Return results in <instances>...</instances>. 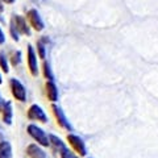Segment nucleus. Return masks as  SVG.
Wrapping results in <instances>:
<instances>
[{"mask_svg":"<svg viewBox=\"0 0 158 158\" xmlns=\"http://www.w3.org/2000/svg\"><path fill=\"white\" fill-rule=\"evenodd\" d=\"M59 153V156H61V158H79L78 156H75L71 150H69V148H63V149H61L58 152Z\"/></svg>","mask_w":158,"mask_h":158,"instance_id":"2eb2a0df","label":"nucleus"},{"mask_svg":"<svg viewBox=\"0 0 158 158\" xmlns=\"http://www.w3.org/2000/svg\"><path fill=\"white\" fill-rule=\"evenodd\" d=\"M46 95L49 98V100L53 102V103L58 100V88L53 81L46 82Z\"/></svg>","mask_w":158,"mask_h":158,"instance_id":"9d476101","label":"nucleus"},{"mask_svg":"<svg viewBox=\"0 0 158 158\" xmlns=\"http://www.w3.org/2000/svg\"><path fill=\"white\" fill-rule=\"evenodd\" d=\"M2 2H4V3H7V4H13L16 0H2Z\"/></svg>","mask_w":158,"mask_h":158,"instance_id":"4be33fe9","label":"nucleus"},{"mask_svg":"<svg viewBox=\"0 0 158 158\" xmlns=\"http://www.w3.org/2000/svg\"><path fill=\"white\" fill-rule=\"evenodd\" d=\"M0 66H2L3 71L4 73H8L9 69H8V61H7V57L4 53H0Z\"/></svg>","mask_w":158,"mask_h":158,"instance_id":"f3484780","label":"nucleus"},{"mask_svg":"<svg viewBox=\"0 0 158 158\" xmlns=\"http://www.w3.org/2000/svg\"><path fill=\"white\" fill-rule=\"evenodd\" d=\"M27 154L31 158H46V153L37 144H31L27 148Z\"/></svg>","mask_w":158,"mask_h":158,"instance_id":"1a4fd4ad","label":"nucleus"},{"mask_svg":"<svg viewBox=\"0 0 158 158\" xmlns=\"http://www.w3.org/2000/svg\"><path fill=\"white\" fill-rule=\"evenodd\" d=\"M52 110H53L54 116H56V118H57L58 124L61 125L62 128L67 129V131H73V127H71V124L69 123V120L66 118L65 113H63V111L61 110V107H58L57 104H53V106H52Z\"/></svg>","mask_w":158,"mask_h":158,"instance_id":"39448f33","label":"nucleus"},{"mask_svg":"<svg viewBox=\"0 0 158 158\" xmlns=\"http://www.w3.org/2000/svg\"><path fill=\"white\" fill-rule=\"evenodd\" d=\"M44 41H45V38H44V40H40V41L37 42V49H38V56H40V58L45 59L46 48H45V44H44Z\"/></svg>","mask_w":158,"mask_h":158,"instance_id":"4468645a","label":"nucleus"},{"mask_svg":"<svg viewBox=\"0 0 158 158\" xmlns=\"http://www.w3.org/2000/svg\"><path fill=\"white\" fill-rule=\"evenodd\" d=\"M3 83V79H2V75H0V85H2Z\"/></svg>","mask_w":158,"mask_h":158,"instance_id":"b1692460","label":"nucleus"},{"mask_svg":"<svg viewBox=\"0 0 158 158\" xmlns=\"http://www.w3.org/2000/svg\"><path fill=\"white\" fill-rule=\"evenodd\" d=\"M3 11H4V6H3V2L0 0V13H2Z\"/></svg>","mask_w":158,"mask_h":158,"instance_id":"5701e85b","label":"nucleus"},{"mask_svg":"<svg viewBox=\"0 0 158 158\" xmlns=\"http://www.w3.org/2000/svg\"><path fill=\"white\" fill-rule=\"evenodd\" d=\"M28 117L31 120H36V121H41V123H46L48 121V116L44 112V110L37 104H33L29 107L28 110Z\"/></svg>","mask_w":158,"mask_h":158,"instance_id":"20e7f679","label":"nucleus"},{"mask_svg":"<svg viewBox=\"0 0 158 158\" xmlns=\"http://www.w3.org/2000/svg\"><path fill=\"white\" fill-rule=\"evenodd\" d=\"M28 133L31 135V137H33L34 140L37 141V144H40L41 146H50V140H49V136L40 127L34 125V124L28 125Z\"/></svg>","mask_w":158,"mask_h":158,"instance_id":"f257e3e1","label":"nucleus"},{"mask_svg":"<svg viewBox=\"0 0 158 158\" xmlns=\"http://www.w3.org/2000/svg\"><path fill=\"white\" fill-rule=\"evenodd\" d=\"M44 75H45L46 79L49 81H53V73H52V69H50V65L49 62H44Z\"/></svg>","mask_w":158,"mask_h":158,"instance_id":"dca6fc26","label":"nucleus"},{"mask_svg":"<svg viewBox=\"0 0 158 158\" xmlns=\"http://www.w3.org/2000/svg\"><path fill=\"white\" fill-rule=\"evenodd\" d=\"M12 65L13 66H17L20 62H21V52L20 50H17V52H15L13 53V56H12Z\"/></svg>","mask_w":158,"mask_h":158,"instance_id":"a211bd4d","label":"nucleus"},{"mask_svg":"<svg viewBox=\"0 0 158 158\" xmlns=\"http://www.w3.org/2000/svg\"><path fill=\"white\" fill-rule=\"evenodd\" d=\"M9 31H11V34H12V38L15 40V41H19V32L16 27H15L13 21H11V27H9Z\"/></svg>","mask_w":158,"mask_h":158,"instance_id":"6ab92c4d","label":"nucleus"},{"mask_svg":"<svg viewBox=\"0 0 158 158\" xmlns=\"http://www.w3.org/2000/svg\"><path fill=\"white\" fill-rule=\"evenodd\" d=\"M9 86H11L12 95L16 98V100H19V102H25V99H27V91H25V87L23 86L21 82L13 78V79H11V82H9Z\"/></svg>","mask_w":158,"mask_h":158,"instance_id":"7ed1b4c3","label":"nucleus"},{"mask_svg":"<svg viewBox=\"0 0 158 158\" xmlns=\"http://www.w3.org/2000/svg\"><path fill=\"white\" fill-rule=\"evenodd\" d=\"M2 112H3V120H4V123L8 124V125H11L12 124V116H13L12 103L7 102V104H6V107H4V110Z\"/></svg>","mask_w":158,"mask_h":158,"instance_id":"f8f14e48","label":"nucleus"},{"mask_svg":"<svg viewBox=\"0 0 158 158\" xmlns=\"http://www.w3.org/2000/svg\"><path fill=\"white\" fill-rule=\"evenodd\" d=\"M67 141H69V144L71 145L73 149L75 150L81 157H86L87 156L86 145H85V142H83V140L79 136L70 133V135H67Z\"/></svg>","mask_w":158,"mask_h":158,"instance_id":"f03ea898","label":"nucleus"},{"mask_svg":"<svg viewBox=\"0 0 158 158\" xmlns=\"http://www.w3.org/2000/svg\"><path fill=\"white\" fill-rule=\"evenodd\" d=\"M49 140H50V145H53L56 149L59 152L61 149H63V148H66V145H65V142H63L61 138L59 137H57V136H54V135H50L49 136Z\"/></svg>","mask_w":158,"mask_h":158,"instance_id":"ddd939ff","label":"nucleus"},{"mask_svg":"<svg viewBox=\"0 0 158 158\" xmlns=\"http://www.w3.org/2000/svg\"><path fill=\"white\" fill-rule=\"evenodd\" d=\"M28 66L33 77H37L38 74V63H37V56L34 53V49L32 45H28Z\"/></svg>","mask_w":158,"mask_h":158,"instance_id":"0eeeda50","label":"nucleus"},{"mask_svg":"<svg viewBox=\"0 0 158 158\" xmlns=\"http://www.w3.org/2000/svg\"><path fill=\"white\" fill-rule=\"evenodd\" d=\"M28 20H29V23H31V25L36 29L37 32H41L42 29H44V21H42V19L41 16H40V13L37 9H29L28 11Z\"/></svg>","mask_w":158,"mask_h":158,"instance_id":"423d86ee","label":"nucleus"},{"mask_svg":"<svg viewBox=\"0 0 158 158\" xmlns=\"http://www.w3.org/2000/svg\"><path fill=\"white\" fill-rule=\"evenodd\" d=\"M6 104H7V102L2 98V95H0V112H2V111L4 110V107H6Z\"/></svg>","mask_w":158,"mask_h":158,"instance_id":"aec40b11","label":"nucleus"},{"mask_svg":"<svg viewBox=\"0 0 158 158\" xmlns=\"http://www.w3.org/2000/svg\"><path fill=\"white\" fill-rule=\"evenodd\" d=\"M0 158H13L12 156V146L8 141L0 142Z\"/></svg>","mask_w":158,"mask_h":158,"instance_id":"9b49d317","label":"nucleus"},{"mask_svg":"<svg viewBox=\"0 0 158 158\" xmlns=\"http://www.w3.org/2000/svg\"><path fill=\"white\" fill-rule=\"evenodd\" d=\"M12 21H13L15 27H16V29H17L19 33H23V34H27V36H31V28L28 27L27 20L24 19L23 16H20V15H16V16H13Z\"/></svg>","mask_w":158,"mask_h":158,"instance_id":"6e6552de","label":"nucleus"},{"mask_svg":"<svg viewBox=\"0 0 158 158\" xmlns=\"http://www.w3.org/2000/svg\"><path fill=\"white\" fill-rule=\"evenodd\" d=\"M4 41H6V37H4L3 31L0 29V45H2V44H4Z\"/></svg>","mask_w":158,"mask_h":158,"instance_id":"412c9836","label":"nucleus"}]
</instances>
